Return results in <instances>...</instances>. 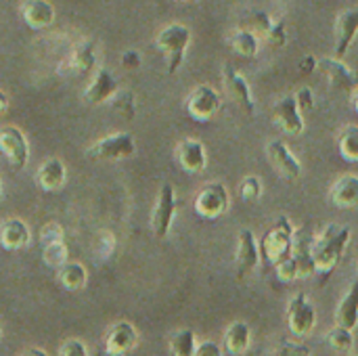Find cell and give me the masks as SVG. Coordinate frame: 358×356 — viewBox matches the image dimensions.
<instances>
[{
    "label": "cell",
    "instance_id": "1",
    "mask_svg": "<svg viewBox=\"0 0 358 356\" xmlns=\"http://www.w3.org/2000/svg\"><path fill=\"white\" fill-rule=\"evenodd\" d=\"M350 239L352 231L344 225H327L317 237H313L315 277H319V283H325L331 277L342 256L346 254Z\"/></svg>",
    "mask_w": 358,
    "mask_h": 356
},
{
    "label": "cell",
    "instance_id": "9",
    "mask_svg": "<svg viewBox=\"0 0 358 356\" xmlns=\"http://www.w3.org/2000/svg\"><path fill=\"white\" fill-rule=\"evenodd\" d=\"M0 153L8 159L15 170L25 168L29 159V145L21 128L17 126H2L0 128Z\"/></svg>",
    "mask_w": 358,
    "mask_h": 356
},
{
    "label": "cell",
    "instance_id": "23",
    "mask_svg": "<svg viewBox=\"0 0 358 356\" xmlns=\"http://www.w3.org/2000/svg\"><path fill=\"white\" fill-rule=\"evenodd\" d=\"M21 17L27 27L42 29L55 21V6L48 0H25L21 4Z\"/></svg>",
    "mask_w": 358,
    "mask_h": 356
},
{
    "label": "cell",
    "instance_id": "41",
    "mask_svg": "<svg viewBox=\"0 0 358 356\" xmlns=\"http://www.w3.org/2000/svg\"><path fill=\"white\" fill-rule=\"evenodd\" d=\"M120 61H122V67H126V69H138L141 63H143V57H141L138 50L130 48V50H126V52L122 55Z\"/></svg>",
    "mask_w": 358,
    "mask_h": 356
},
{
    "label": "cell",
    "instance_id": "8",
    "mask_svg": "<svg viewBox=\"0 0 358 356\" xmlns=\"http://www.w3.org/2000/svg\"><path fill=\"white\" fill-rule=\"evenodd\" d=\"M174 216H176V191L172 185L166 183L159 189V195H157V201H155V208L151 214V231L157 239L168 237Z\"/></svg>",
    "mask_w": 358,
    "mask_h": 356
},
{
    "label": "cell",
    "instance_id": "26",
    "mask_svg": "<svg viewBox=\"0 0 358 356\" xmlns=\"http://www.w3.org/2000/svg\"><path fill=\"white\" fill-rule=\"evenodd\" d=\"M252 344V329L245 321H233L224 332V348L233 356L245 355Z\"/></svg>",
    "mask_w": 358,
    "mask_h": 356
},
{
    "label": "cell",
    "instance_id": "12",
    "mask_svg": "<svg viewBox=\"0 0 358 356\" xmlns=\"http://www.w3.org/2000/svg\"><path fill=\"white\" fill-rule=\"evenodd\" d=\"M222 80H224V88L229 92V97L248 113L252 115L254 109H256V101H254V94H252V88L245 80V76L231 63L224 65L222 69Z\"/></svg>",
    "mask_w": 358,
    "mask_h": 356
},
{
    "label": "cell",
    "instance_id": "21",
    "mask_svg": "<svg viewBox=\"0 0 358 356\" xmlns=\"http://www.w3.org/2000/svg\"><path fill=\"white\" fill-rule=\"evenodd\" d=\"M331 206L340 210H352L358 206V174H344L340 176L329 189Z\"/></svg>",
    "mask_w": 358,
    "mask_h": 356
},
{
    "label": "cell",
    "instance_id": "34",
    "mask_svg": "<svg viewBox=\"0 0 358 356\" xmlns=\"http://www.w3.org/2000/svg\"><path fill=\"white\" fill-rule=\"evenodd\" d=\"M271 356H313L310 346L300 344V342H292V340H281L273 350Z\"/></svg>",
    "mask_w": 358,
    "mask_h": 356
},
{
    "label": "cell",
    "instance_id": "24",
    "mask_svg": "<svg viewBox=\"0 0 358 356\" xmlns=\"http://www.w3.org/2000/svg\"><path fill=\"white\" fill-rule=\"evenodd\" d=\"M36 180H38L40 189H44V191H59L67 180V168L59 157H50V159L42 162V166L38 168Z\"/></svg>",
    "mask_w": 358,
    "mask_h": 356
},
{
    "label": "cell",
    "instance_id": "29",
    "mask_svg": "<svg viewBox=\"0 0 358 356\" xmlns=\"http://www.w3.org/2000/svg\"><path fill=\"white\" fill-rule=\"evenodd\" d=\"M338 151L348 164H358V126L348 124L338 132Z\"/></svg>",
    "mask_w": 358,
    "mask_h": 356
},
{
    "label": "cell",
    "instance_id": "47",
    "mask_svg": "<svg viewBox=\"0 0 358 356\" xmlns=\"http://www.w3.org/2000/svg\"><path fill=\"white\" fill-rule=\"evenodd\" d=\"M0 204H2V185H0Z\"/></svg>",
    "mask_w": 358,
    "mask_h": 356
},
{
    "label": "cell",
    "instance_id": "22",
    "mask_svg": "<svg viewBox=\"0 0 358 356\" xmlns=\"http://www.w3.org/2000/svg\"><path fill=\"white\" fill-rule=\"evenodd\" d=\"M31 239L29 227L21 218H6L0 225V245L8 252H17L25 248Z\"/></svg>",
    "mask_w": 358,
    "mask_h": 356
},
{
    "label": "cell",
    "instance_id": "38",
    "mask_svg": "<svg viewBox=\"0 0 358 356\" xmlns=\"http://www.w3.org/2000/svg\"><path fill=\"white\" fill-rule=\"evenodd\" d=\"M59 356H88V348L82 340H65L59 348Z\"/></svg>",
    "mask_w": 358,
    "mask_h": 356
},
{
    "label": "cell",
    "instance_id": "7",
    "mask_svg": "<svg viewBox=\"0 0 358 356\" xmlns=\"http://www.w3.org/2000/svg\"><path fill=\"white\" fill-rule=\"evenodd\" d=\"M136 151V141L130 132H115L109 134L101 141H96L90 149L88 155L94 159H105V162H115V159H126L132 157Z\"/></svg>",
    "mask_w": 358,
    "mask_h": 356
},
{
    "label": "cell",
    "instance_id": "3",
    "mask_svg": "<svg viewBox=\"0 0 358 356\" xmlns=\"http://www.w3.org/2000/svg\"><path fill=\"white\" fill-rule=\"evenodd\" d=\"M193 40V34L187 25L182 23H170L166 25L157 38H155V46L164 52L166 57V63H168V73H176L178 67L182 65L185 61V55H187V48Z\"/></svg>",
    "mask_w": 358,
    "mask_h": 356
},
{
    "label": "cell",
    "instance_id": "27",
    "mask_svg": "<svg viewBox=\"0 0 358 356\" xmlns=\"http://www.w3.org/2000/svg\"><path fill=\"white\" fill-rule=\"evenodd\" d=\"M227 44L241 57H256L258 50H260V38L252 31V29H233L229 36H227Z\"/></svg>",
    "mask_w": 358,
    "mask_h": 356
},
{
    "label": "cell",
    "instance_id": "2",
    "mask_svg": "<svg viewBox=\"0 0 358 356\" xmlns=\"http://www.w3.org/2000/svg\"><path fill=\"white\" fill-rule=\"evenodd\" d=\"M294 239H296V229H294L292 220L287 216H279L260 241L262 258L266 262H271L273 266H277L281 260L292 256Z\"/></svg>",
    "mask_w": 358,
    "mask_h": 356
},
{
    "label": "cell",
    "instance_id": "39",
    "mask_svg": "<svg viewBox=\"0 0 358 356\" xmlns=\"http://www.w3.org/2000/svg\"><path fill=\"white\" fill-rule=\"evenodd\" d=\"M296 94V101H298V107H300V111L304 113V111H313L315 109V105H317V101H315V92H313V88H308V86H302L298 92H294Z\"/></svg>",
    "mask_w": 358,
    "mask_h": 356
},
{
    "label": "cell",
    "instance_id": "43",
    "mask_svg": "<svg viewBox=\"0 0 358 356\" xmlns=\"http://www.w3.org/2000/svg\"><path fill=\"white\" fill-rule=\"evenodd\" d=\"M6 109H8V97H6V92L0 90V115H2Z\"/></svg>",
    "mask_w": 358,
    "mask_h": 356
},
{
    "label": "cell",
    "instance_id": "37",
    "mask_svg": "<svg viewBox=\"0 0 358 356\" xmlns=\"http://www.w3.org/2000/svg\"><path fill=\"white\" fill-rule=\"evenodd\" d=\"M59 241H65V233L61 229L59 222H46L40 231V243L42 248L44 245H50V243H59Z\"/></svg>",
    "mask_w": 358,
    "mask_h": 356
},
{
    "label": "cell",
    "instance_id": "5",
    "mask_svg": "<svg viewBox=\"0 0 358 356\" xmlns=\"http://www.w3.org/2000/svg\"><path fill=\"white\" fill-rule=\"evenodd\" d=\"M285 321H287L289 332L296 338H306V336H310L315 332V327H317V311H315L313 302L306 298V294L298 292L289 300Z\"/></svg>",
    "mask_w": 358,
    "mask_h": 356
},
{
    "label": "cell",
    "instance_id": "19",
    "mask_svg": "<svg viewBox=\"0 0 358 356\" xmlns=\"http://www.w3.org/2000/svg\"><path fill=\"white\" fill-rule=\"evenodd\" d=\"M358 36V6L346 8L338 15L336 19V57L344 59L348 48L352 46L355 38Z\"/></svg>",
    "mask_w": 358,
    "mask_h": 356
},
{
    "label": "cell",
    "instance_id": "42",
    "mask_svg": "<svg viewBox=\"0 0 358 356\" xmlns=\"http://www.w3.org/2000/svg\"><path fill=\"white\" fill-rule=\"evenodd\" d=\"M317 63H319V59H317V57H313V55L302 57V61H300V73H304V76L315 73V71H317Z\"/></svg>",
    "mask_w": 358,
    "mask_h": 356
},
{
    "label": "cell",
    "instance_id": "4",
    "mask_svg": "<svg viewBox=\"0 0 358 356\" xmlns=\"http://www.w3.org/2000/svg\"><path fill=\"white\" fill-rule=\"evenodd\" d=\"M222 107V97L216 88L201 84L189 92L185 99V111L195 122H210Z\"/></svg>",
    "mask_w": 358,
    "mask_h": 356
},
{
    "label": "cell",
    "instance_id": "35",
    "mask_svg": "<svg viewBox=\"0 0 358 356\" xmlns=\"http://www.w3.org/2000/svg\"><path fill=\"white\" fill-rule=\"evenodd\" d=\"M262 191H264V187H262V180H260L258 176L250 174V176H245V178L241 180L239 193H241V197H243L245 201H258V199L262 197Z\"/></svg>",
    "mask_w": 358,
    "mask_h": 356
},
{
    "label": "cell",
    "instance_id": "14",
    "mask_svg": "<svg viewBox=\"0 0 358 356\" xmlns=\"http://www.w3.org/2000/svg\"><path fill=\"white\" fill-rule=\"evenodd\" d=\"M317 71H321L331 82L334 88H340L346 92H352L358 88V73L350 65L344 63V59H338V57L319 59Z\"/></svg>",
    "mask_w": 358,
    "mask_h": 356
},
{
    "label": "cell",
    "instance_id": "32",
    "mask_svg": "<svg viewBox=\"0 0 358 356\" xmlns=\"http://www.w3.org/2000/svg\"><path fill=\"white\" fill-rule=\"evenodd\" d=\"M109 103H111V109L126 120H132L136 115V99L130 90H117V94Z\"/></svg>",
    "mask_w": 358,
    "mask_h": 356
},
{
    "label": "cell",
    "instance_id": "17",
    "mask_svg": "<svg viewBox=\"0 0 358 356\" xmlns=\"http://www.w3.org/2000/svg\"><path fill=\"white\" fill-rule=\"evenodd\" d=\"M115 94H117V78L107 67H99L84 90V101L90 105H101V103H109Z\"/></svg>",
    "mask_w": 358,
    "mask_h": 356
},
{
    "label": "cell",
    "instance_id": "28",
    "mask_svg": "<svg viewBox=\"0 0 358 356\" xmlns=\"http://www.w3.org/2000/svg\"><path fill=\"white\" fill-rule=\"evenodd\" d=\"M59 273H57V279H59V283L65 287V290H69V292H78V290H82L84 285H86V281H88V273H86V269L82 266V264H78V262H65L61 269H57Z\"/></svg>",
    "mask_w": 358,
    "mask_h": 356
},
{
    "label": "cell",
    "instance_id": "11",
    "mask_svg": "<svg viewBox=\"0 0 358 356\" xmlns=\"http://www.w3.org/2000/svg\"><path fill=\"white\" fill-rule=\"evenodd\" d=\"M273 122L279 126V130H283L285 134H292V136H298L304 132V118H302V111L298 107V101H296V94H285L281 97L273 109Z\"/></svg>",
    "mask_w": 358,
    "mask_h": 356
},
{
    "label": "cell",
    "instance_id": "15",
    "mask_svg": "<svg viewBox=\"0 0 358 356\" xmlns=\"http://www.w3.org/2000/svg\"><path fill=\"white\" fill-rule=\"evenodd\" d=\"M250 25L252 31L258 34V38L262 36L266 40V44L281 48L287 44V29L283 21L273 19L266 10H252L250 13Z\"/></svg>",
    "mask_w": 358,
    "mask_h": 356
},
{
    "label": "cell",
    "instance_id": "36",
    "mask_svg": "<svg viewBox=\"0 0 358 356\" xmlns=\"http://www.w3.org/2000/svg\"><path fill=\"white\" fill-rule=\"evenodd\" d=\"M275 271H277V277L281 281H285V283L296 281V279H302V271H300V266H298V262H296L294 256H287L285 260H281L275 266Z\"/></svg>",
    "mask_w": 358,
    "mask_h": 356
},
{
    "label": "cell",
    "instance_id": "40",
    "mask_svg": "<svg viewBox=\"0 0 358 356\" xmlns=\"http://www.w3.org/2000/svg\"><path fill=\"white\" fill-rule=\"evenodd\" d=\"M195 356H224V350H222L220 344H216L212 340H206V342H199L197 344Z\"/></svg>",
    "mask_w": 358,
    "mask_h": 356
},
{
    "label": "cell",
    "instance_id": "18",
    "mask_svg": "<svg viewBox=\"0 0 358 356\" xmlns=\"http://www.w3.org/2000/svg\"><path fill=\"white\" fill-rule=\"evenodd\" d=\"M176 159L185 172L199 174L208 166V151L206 145L197 138H182L176 147Z\"/></svg>",
    "mask_w": 358,
    "mask_h": 356
},
{
    "label": "cell",
    "instance_id": "25",
    "mask_svg": "<svg viewBox=\"0 0 358 356\" xmlns=\"http://www.w3.org/2000/svg\"><path fill=\"white\" fill-rule=\"evenodd\" d=\"M336 325L352 332L358 327V281L350 283L346 296L340 300L336 311Z\"/></svg>",
    "mask_w": 358,
    "mask_h": 356
},
{
    "label": "cell",
    "instance_id": "16",
    "mask_svg": "<svg viewBox=\"0 0 358 356\" xmlns=\"http://www.w3.org/2000/svg\"><path fill=\"white\" fill-rule=\"evenodd\" d=\"M138 344V332L132 323L120 321L111 325V329L105 336V355L107 356H124L132 353Z\"/></svg>",
    "mask_w": 358,
    "mask_h": 356
},
{
    "label": "cell",
    "instance_id": "46",
    "mask_svg": "<svg viewBox=\"0 0 358 356\" xmlns=\"http://www.w3.org/2000/svg\"><path fill=\"white\" fill-rule=\"evenodd\" d=\"M174 2H182V4H193V2H199V0H174Z\"/></svg>",
    "mask_w": 358,
    "mask_h": 356
},
{
    "label": "cell",
    "instance_id": "31",
    "mask_svg": "<svg viewBox=\"0 0 358 356\" xmlns=\"http://www.w3.org/2000/svg\"><path fill=\"white\" fill-rule=\"evenodd\" d=\"M327 344L331 350H336L338 355H348L355 348V332L346 329V327H334L327 334Z\"/></svg>",
    "mask_w": 358,
    "mask_h": 356
},
{
    "label": "cell",
    "instance_id": "44",
    "mask_svg": "<svg viewBox=\"0 0 358 356\" xmlns=\"http://www.w3.org/2000/svg\"><path fill=\"white\" fill-rule=\"evenodd\" d=\"M23 356H48V355H46L42 348H29V350H27Z\"/></svg>",
    "mask_w": 358,
    "mask_h": 356
},
{
    "label": "cell",
    "instance_id": "10",
    "mask_svg": "<svg viewBox=\"0 0 358 356\" xmlns=\"http://www.w3.org/2000/svg\"><path fill=\"white\" fill-rule=\"evenodd\" d=\"M262 260L260 245L256 241V235L250 229L239 231L237 235V252H235V264H237V281H243L250 273L258 269Z\"/></svg>",
    "mask_w": 358,
    "mask_h": 356
},
{
    "label": "cell",
    "instance_id": "30",
    "mask_svg": "<svg viewBox=\"0 0 358 356\" xmlns=\"http://www.w3.org/2000/svg\"><path fill=\"white\" fill-rule=\"evenodd\" d=\"M197 350V338L191 329H178L170 338V353L172 356H195Z\"/></svg>",
    "mask_w": 358,
    "mask_h": 356
},
{
    "label": "cell",
    "instance_id": "33",
    "mask_svg": "<svg viewBox=\"0 0 358 356\" xmlns=\"http://www.w3.org/2000/svg\"><path fill=\"white\" fill-rule=\"evenodd\" d=\"M67 256H69V252H67L65 241L50 243V245L42 248V262L50 269H61L67 262Z\"/></svg>",
    "mask_w": 358,
    "mask_h": 356
},
{
    "label": "cell",
    "instance_id": "6",
    "mask_svg": "<svg viewBox=\"0 0 358 356\" xmlns=\"http://www.w3.org/2000/svg\"><path fill=\"white\" fill-rule=\"evenodd\" d=\"M229 206H231V195L222 183L206 185L195 197V212H197V216H201L206 220L220 218L222 214H227Z\"/></svg>",
    "mask_w": 358,
    "mask_h": 356
},
{
    "label": "cell",
    "instance_id": "20",
    "mask_svg": "<svg viewBox=\"0 0 358 356\" xmlns=\"http://www.w3.org/2000/svg\"><path fill=\"white\" fill-rule=\"evenodd\" d=\"M96 65V44L94 40H86L78 44L71 55L59 65V73L71 76V73H88Z\"/></svg>",
    "mask_w": 358,
    "mask_h": 356
},
{
    "label": "cell",
    "instance_id": "45",
    "mask_svg": "<svg viewBox=\"0 0 358 356\" xmlns=\"http://www.w3.org/2000/svg\"><path fill=\"white\" fill-rule=\"evenodd\" d=\"M350 103H352V109L358 113V88L352 90V97H350Z\"/></svg>",
    "mask_w": 358,
    "mask_h": 356
},
{
    "label": "cell",
    "instance_id": "13",
    "mask_svg": "<svg viewBox=\"0 0 358 356\" xmlns=\"http://www.w3.org/2000/svg\"><path fill=\"white\" fill-rule=\"evenodd\" d=\"M266 157L271 166L285 178V180H298L302 176V164L300 159L292 153V149L281 141L275 138L266 145Z\"/></svg>",
    "mask_w": 358,
    "mask_h": 356
}]
</instances>
